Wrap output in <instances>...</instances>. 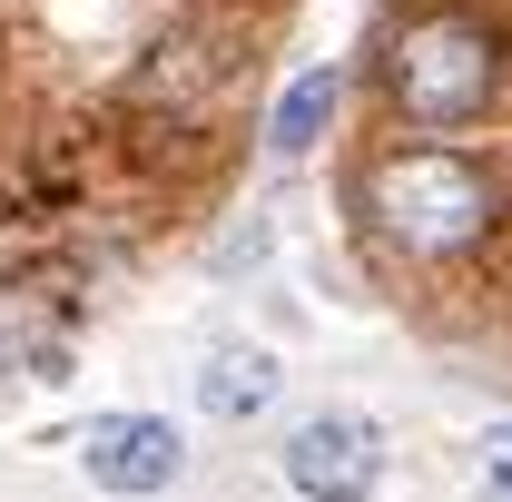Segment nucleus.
Listing matches in <instances>:
<instances>
[{"mask_svg":"<svg viewBox=\"0 0 512 502\" xmlns=\"http://www.w3.org/2000/svg\"><path fill=\"white\" fill-rule=\"evenodd\" d=\"M60 365H69V296L0 286V384L10 375H60Z\"/></svg>","mask_w":512,"mask_h":502,"instance_id":"39448f33","label":"nucleus"},{"mask_svg":"<svg viewBox=\"0 0 512 502\" xmlns=\"http://www.w3.org/2000/svg\"><path fill=\"white\" fill-rule=\"evenodd\" d=\"M483 502H512V483H483Z\"/></svg>","mask_w":512,"mask_h":502,"instance_id":"1a4fd4ad","label":"nucleus"},{"mask_svg":"<svg viewBox=\"0 0 512 502\" xmlns=\"http://www.w3.org/2000/svg\"><path fill=\"white\" fill-rule=\"evenodd\" d=\"M286 394V365L266 355V345H207L197 355V404L217 414V424H247Z\"/></svg>","mask_w":512,"mask_h":502,"instance_id":"423d86ee","label":"nucleus"},{"mask_svg":"<svg viewBox=\"0 0 512 502\" xmlns=\"http://www.w3.org/2000/svg\"><path fill=\"white\" fill-rule=\"evenodd\" d=\"M276 473H286V493L296 502H375L384 473H394V453H384V424L375 414H306L286 453H276Z\"/></svg>","mask_w":512,"mask_h":502,"instance_id":"7ed1b4c3","label":"nucleus"},{"mask_svg":"<svg viewBox=\"0 0 512 502\" xmlns=\"http://www.w3.org/2000/svg\"><path fill=\"white\" fill-rule=\"evenodd\" d=\"M335 109H345V69H335V60L296 69V79L276 89V109H266V148H276V158H306V148H325Z\"/></svg>","mask_w":512,"mask_h":502,"instance_id":"0eeeda50","label":"nucleus"},{"mask_svg":"<svg viewBox=\"0 0 512 502\" xmlns=\"http://www.w3.org/2000/svg\"><path fill=\"white\" fill-rule=\"evenodd\" d=\"M79 473L109 502H158L188 473V434H178L168 414H99V424L79 434Z\"/></svg>","mask_w":512,"mask_h":502,"instance_id":"20e7f679","label":"nucleus"},{"mask_svg":"<svg viewBox=\"0 0 512 502\" xmlns=\"http://www.w3.org/2000/svg\"><path fill=\"white\" fill-rule=\"evenodd\" d=\"M345 207L394 266L444 276V266H473L512 237V168L463 138H384L355 168Z\"/></svg>","mask_w":512,"mask_h":502,"instance_id":"f257e3e1","label":"nucleus"},{"mask_svg":"<svg viewBox=\"0 0 512 502\" xmlns=\"http://www.w3.org/2000/svg\"><path fill=\"white\" fill-rule=\"evenodd\" d=\"M375 89L404 138H453L483 128L512 99V30L483 0H424L384 30L375 50Z\"/></svg>","mask_w":512,"mask_h":502,"instance_id":"f03ea898","label":"nucleus"},{"mask_svg":"<svg viewBox=\"0 0 512 502\" xmlns=\"http://www.w3.org/2000/svg\"><path fill=\"white\" fill-rule=\"evenodd\" d=\"M493 463H483V483H512V424H493V443H483Z\"/></svg>","mask_w":512,"mask_h":502,"instance_id":"6e6552de","label":"nucleus"}]
</instances>
